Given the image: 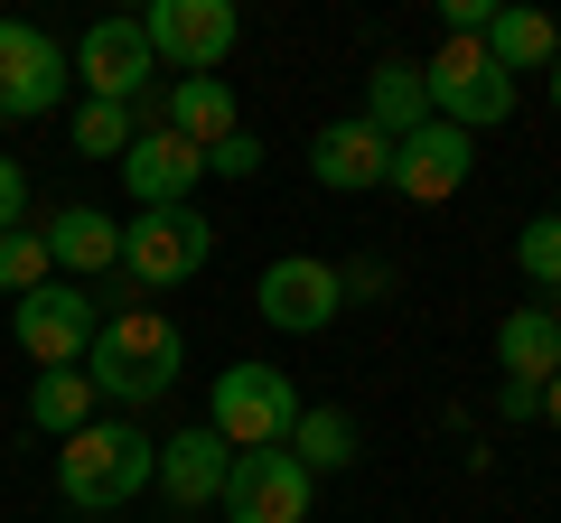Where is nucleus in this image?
<instances>
[{
	"label": "nucleus",
	"mask_w": 561,
	"mask_h": 523,
	"mask_svg": "<svg viewBox=\"0 0 561 523\" xmlns=\"http://www.w3.org/2000/svg\"><path fill=\"white\" fill-rule=\"evenodd\" d=\"M309 178L337 187V197H365V187L393 178V141H383L365 113H356V121H328L319 141H309Z\"/></svg>",
	"instance_id": "4468645a"
},
{
	"label": "nucleus",
	"mask_w": 561,
	"mask_h": 523,
	"mask_svg": "<svg viewBox=\"0 0 561 523\" xmlns=\"http://www.w3.org/2000/svg\"><path fill=\"white\" fill-rule=\"evenodd\" d=\"M150 121H160V131H179L187 150H216L225 131H243V121H234V94H225V75H179L160 103H150Z\"/></svg>",
	"instance_id": "dca6fc26"
},
{
	"label": "nucleus",
	"mask_w": 561,
	"mask_h": 523,
	"mask_svg": "<svg viewBox=\"0 0 561 523\" xmlns=\"http://www.w3.org/2000/svg\"><path fill=\"white\" fill-rule=\"evenodd\" d=\"M309 496H319V477L290 449H243L216 504H225V523H309Z\"/></svg>",
	"instance_id": "1a4fd4ad"
},
{
	"label": "nucleus",
	"mask_w": 561,
	"mask_h": 523,
	"mask_svg": "<svg viewBox=\"0 0 561 523\" xmlns=\"http://www.w3.org/2000/svg\"><path fill=\"white\" fill-rule=\"evenodd\" d=\"M515 271H524L534 290H561V216H534V224L515 234Z\"/></svg>",
	"instance_id": "393cba45"
},
{
	"label": "nucleus",
	"mask_w": 561,
	"mask_h": 523,
	"mask_svg": "<svg viewBox=\"0 0 561 523\" xmlns=\"http://www.w3.org/2000/svg\"><path fill=\"white\" fill-rule=\"evenodd\" d=\"M468 168H478V150H468V131H449V121H421V131H402L393 141V197H412V206H440V197H459L468 187Z\"/></svg>",
	"instance_id": "f8f14e48"
},
{
	"label": "nucleus",
	"mask_w": 561,
	"mask_h": 523,
	"mask_svg": "<svg viewBox=\"0 0 561 523\" xmlns=\"http://www.w3.org/2000/svg\"><path fill=\"white\" fill-rule=\"evenodd\" d=\"M179 364H187L179 318H160V309H140V300H131V309H103L94 356H84V383H94V403L140 411V403H169Z\"/></svg>",
	"instance_id": "f257e3e1"
},
{
	"label": "nucleus",
	"mask_w": 561,
	"mask_h": 523,
	"mask_svg": "<svg viewBox=\"0 0 561 523\" xmlns=\"http://www.w3.org/2000/svg\"><path fill=\"white\" fill-rule=\"evenodd\" d=\"M280 449H290L309 477H337V467H356V421H346L337 403H300V421H290Z\"/></svg>",
	"instance_id": "412c9836"
},
{
	"label": "nucleus",
	"mask_w": 561,
	"mask_h": 523,
	"mask_svg": "<svg viewBox=\"0 0 561 523\" xmlns=\"http://www.w3.org/2000/svg\"><path fill=\"white\" fill-rule=\"evenodd\" d=\"M421 94H431V121H449L468 141L496 131V121H515V75H505L478 38H449L440 57H421Z\"/></svg>",
	"instance_id": "20e7f679"
},
{
	"label": "nucleus",
	"mask_w": 561,
	"mask_h": 523,
	"mask_svg": "<svg viewBox=\"0 0 561 523\" xmlns=\"http://www.w3.org/2000/svg\"><path fill=\"white\" fill-rule=\"evenodd\" d=\"M76 84L84 103H140L150 94V75H160V57H150V38H140V20H94L76 38Z\"/></svg>",
	"instance_id": "9b49d317"
},
{
	"label": "nucleus",
	"mask_w": 561,
	"mask_h": 523,
	"mask_svg": "<svg viewBox=\"0 0 561 523\" xmlns=\"http://www.w3.org/2000/svg\"><path fill=\"white\" fill-rule=\"evenodd\" d=\"M440 20H449V38H478L496 20V0H440Z\"/></svg>",
	"instance_id": "cd10ccee"
},
{
	"label": "nucleus",
	"mask_w": 561,
	"mask_h": 523,
	"mask_svg": "<svg viewBox=\"0 0 561 523\" xmlns=\"http://www.w3.org/2000/svg\"><path fill=\"white\" fill-rule=\"evenodd\" d=\"M10 309H20V356L38 364V374H66V364L94 356V327H103L94 290L47 281V290H28V300H10Z\"/></svg>",
	"instance_id": "0eeeda50"
},
{
	"label": "nucleus",
	"mask_w": 561,
	"mask_h": 523,
	"mask_svg": "<svg viewBox=\"0 0 561 523\" xmlns=\"http://www.w3.org/2000/svg\"><path fill=\"white\" fill-rule=\"evenodd\" d=\"M496 364H505V383H552L561 374V309H542V300L505 309L496 318Z\"/></svg>",
	"instance_id": "f3484780"
},
{
	"label": "nucleus",
	"mask_w": 561,
	"mask_h": 523,
	"mask_svg": "<svg viewBox=\"0 0 561 523\" xmlns=\"http://www.w3.org/2000/svg\"><path fill=\"white\" fill-rule=\"evenodd\" d=\"M253 309L280 327V337H319V327L346 309V281H337V262H319V253H280L272 271H262Z\"/></svg>",
	"instance_id": "9d476101"
},
{
	"label": "nucleus",
	"mask_w": 561,
	"mask_h": 523,
	"mask_svg": "<svg viewBox=\"0 0 561 523\" xmlns=\"http://www.w3.org/2000/svg\"><path fill=\"white\" fill-rule=\"evenodd\" d=\"M496 411L505 421H542V383H496Z\"/></svg>",
	"instance_id": "c756f323"
},
{
	"label": "nucleus",
	"mask_w": 561,
	"mask_h": 523,
	"mask_svg": "<svg viewBox=\"0 0 561 523\" xmlns=\"http://www.w3.org/2000/svg\"><path fill=\"white\" fill-rule=\"evenodd\" d=\"M365 121H375L383 141H402V131L431 121V94H421V66L412 57H383L375 75H365Z\"/></svg>",
	"instance_id": "aec40b11"
},
{
	"label": "nucleus",
	"mask_w": 561,
	"mask_h": 523,
	"mask_svg": "<svg viewBox=\"0 0 561 523\" xmlns=\"http://www.w3.org/2000/svg\"><path fill=\"white\" fill-rule=\"evenodd\" d=\"M552 113H561V57H552Z\"/></svg>",
	"instance_id": "2f4dec72"
},
{
	"label": "nucleus",
	"mask_w": 561,
	"mask_h": 523,
	"mask_svg": "<svg viewBox=\"0 0 561 523\" xmlns=\"http://www.w3.org/2000/svg\"><path fill=\"white\" fill-rule=\"evenodd\" d=\"M337 281H346V300H383V290H393V271H383V262H346Z\"/></svg>",
	"instance_id": "c85d7f7f"
},
{
	"label": "nucleus",
	"mask_w": 561,
	"mask_h": 523,
	"mask_svg": "<svg viewBox=\"0 0 561 523\" xmlns=\"http://www.w3.org/2000/svg\"><path fill=\"white\" fill-rule=\"evenodd\" d=\"M66 84H76V66H66V47L47 38L38 20H0V121L57 113Z\"/></svg>",
	"instance_id": "6e6552de"
},
{
	"label": "nucleus",
	"mask_w": 561,
	"mask_h": 523,
	"mask_svg": "<svg viewBox=\"0 0 561 523\" xmlns=\"http://www.w3.org/2000/svg\"><path fill=\"white\" fill-rule=\"evenodd\" d=\"M57 281V262H47V234H0V290H10V300H28V290H47Z\"/></svg>",
	"instance_id": "b1692460"
},
{
	"label": "nucleus",
	"mask_w": 561,
	"mask_h": 523,
	"mask_svg": "<svg viewBox=\"0 0 561 523\" xmlns=\"http://www.w3.org/2000/svg\"><path fill=\"white\" fill-rule=\"evenodd\" d=\"M290 421H300V383L280 374V364H225L216 374V393H206V430H216L225 449H280L290 440Z\"/></svg>",
	"instance_id": "7ed1b4c3"
},
{
	"label": "nucleus",
	"mask_w": 561,
	"mask_h": 523,
	"mask_svg": "<svg viewBox=\"0 0 561 523\" xmlns=\"http://www.w3.org/2000/svg\"><path fill=\"white\" fill-rule=\"evenodd\" d=\"M47 262H57V281H94V271H113L122 262V224L103 216V206H66L57 224H47Z\"/></svg>",
	"instance_id": "a211bd4d"
},
{
	"label": "nucleus",
	"mask_w": 561,
	"mask_h": 523,
	"mask_svg": "<svg viewBox=\"0 0 561 523\" xmlns=\"http://www.w3.org/2000/svg\"><path fill=\"white\" fill-rule=\"evenodd\" d=\"M140 38H150V57L179 66V75H216L243 47V10L234 0H150L140 10Z\"/></svg>",
	"instance_id": "423d86ee"
},
{
	"label": "nucleus",
	"mask_w": 561,
	"mask_h": 523,
	"mask_svg": "<svg viewBox=\"0 0 561 523\" xmlns=\"http://www.w3.org/2000/svg\"><path fill=\"white\" fill-rule=\"evenodd\" d=\"M131 141H140L131 103H76V160H122Z\"/></svg>",
	"instance_id": "5701e85b"
},
{
	"label": "nucleus",
	"mask_w": 561,
	"mask_h": 523,
	"mask_svg": "<svg viewBox=\"0 0 561 523\" xmlns=\"http://www.w3.org/2000/svg\"><path fill=\"white\" fill-rule=\"evenodd\" d=\"M28 421H38L47 440H76V430L94 421V383H84V364H66V374H38V383H28Z\"/></svg>",
	"instance_id": "4be33fe9"
},
{
	"label": "nucleus",
	"mask_w": 561,
	"mask_h": 523,
	"mask_svg": "<svg viewBox=\"0 0 561 523\" xmlns=\"http://www.w3.org/2000/svg\"><path fill=\"white\" fill-rule=\"evenodd\" d=\"M20 216H28V168L0 160V234H20Z\"/></svg>",
	"instance_id": "bb28decb"
},
{
	"label": "nucleus",
	"mask_w": 561,
	"mask_h": 523,
	"mask_svg": "<svg viewBox=\"0 0 561 523\" xmlns=\"http://www.w3.org/2000/svg\"><path fill=\"white\" fill-rule=\"evenodd\" d=\"M225 477H234V449L197 421V430H169L160 477H150V486H169V504H179V514H206V504L225 496Z\"/></svg>",
	"instance_id": "2eb2a0df"
},
{
	"label": "nucleus",
	"mask_w": 561,
	"mask_h": 523,
	"mask_svg": "<svg viewBox=\"0 0 561 523\" xmlns=\"http://www.w3.org/2000/svg\"><path fill=\"white\" fill-rule=\"evenodd\" d=\"M253 168H262V141H253V131H225V141L206 150V178H253Z\"/></svg>",
	"instance_id": "a878e982"
},
{
	"label": "nucleus",
	"mask_w": 561,
	"mask_h": 523,
	"mask_svg": "<svg viewBox=\"0 0 561 523\" xmlns=\"http://www.w3.org/2000/svg\"><path fill=\"white\" fill-rule=\"evenodd\" d=\"M206 262H216V224L197 206H150V216L122 224V271L140 290H179V281H197Z\"/></svg>",
	"instance_id": "39448f33"
},
{
	"label": "nucleus",
	"mask_w": 561,
	"mask_h": 523,
	"mask_svg": "<svg viewBox=\"0 0 561 523\" xmlns=\"http://www.w3.org/2000/svg\"><path fill=\"white\" fill-rule=\"evenodd\" d=\"M160 477V440L140 421H84L76 440H57V496L76 514H122L131 496H150Z\"/></svg>",
	"instance_id": "f03ea898"
},
{
	"label": "nucleus",
	"mask_w": 561,
	"mask_h": 523,
	"mask_svg": "<svg viewBox=\"0 0 561 523\" xmlns=\"http://www.w3.org/2000/svg\"><path fill=\"white\" fill-rule=\"evenodd\" d=\"M542 421H552V430H561V374H552V383H542Z\"/></svg>",
	"instance_id": "7c9ffc66"
},
{
	"label": "nucleus",
	"mask_w": 561,
	"mask_h": 523,
	"mask_svg": "<svg viewBox=\"0 0 561 523\" xmlns=\"http://www.w3.org/2000/svg\"><path fill=\"white\" fill-rule=\"evenodd\" d=\"M197 178H206V150H187L179 131H160V121L122 150V187H131L140 216H150V206H187V197H197Z\"/></svg>",
	"instance_id": "ddd939ff"
},
{
	"label": "nucleus",
	"mask_w": 561,
	"mask_h": 523,
	"mask_svg": "<svg viewBox=\"0 0 561 523\" xmlns=\"http://www.w3.org/2000/svg\"><path fill=\"white\" fill-rule=\"evenodd\" d=\"M478 47L505 66V75H534V66L552 75V57H561V28L542 20V10H524V0H496V20L478 28Z\"/></svg>",
	"instance_id": "6ab92c4d"
}]
</instances>
